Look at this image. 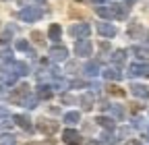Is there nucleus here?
Instances as JSON below:
<instances>
[{"label":"nucleus","instance_id":"obj_1","mask_svg":"<svg viewBox=\"0 0 149 145\" xmlns=\"http://www.w3.org/2000/svg\"><path fill=\"white\" fill-rule=\"evenodd\" d=\"M42 15H44V10H42L40 6H25L21 13H19L21 21H25V23H33V21H37V19H42Z\"/></svg>","mask_w":149,"mask_h":145},{"label":"nucleus","instance_id":"obj_2","mask_svg":"<svg viewBox=\"0 0 149 145\" xmlns=\"http://www.w3.org/2000/svg\"><path fill=\"white\" fill-rule=\"evenodd\" d=\"M89 33H91V27L87 23H77V25L70 27V35H72V38H77V40H87Z\"/></svg>","mask_w":149,"mask_h":145},{"label":"nucleus","instance_id":"obj_3","mask_svg":"<svg viewBox=\"0 0 149 145\" xmlns=\"http://www.w3.org/2000/svg\"><path fill=\"white\" fill-rule=\"evenodd\" d=\"M93 50V44L89 40H79L77 44H74V52H77V56H89Z\"/></svg>","mask_w":149,"mask_h":145},{"label":"nucleus","instance_id":"obj_4","mask_svg":"<svg viewBox=\"0 0 149 145\" xmlns=\"http://www.w3.org/2000/svg\"><path fill=\"white\" fill-rule=\"evenodd\" d=\"M95 13L104 19H116V13H114V6H95Z\"/></svg>","mask_w":149,"mask_h":145},{"label":"nucleus","instance_id":"obj_5","mask_svg":"<svg viewBox=\"0 0 149 145\" xmlns=\"http://www.w3.org/2000/svg\"><path fill=\"white\" fill-rule=\"evenodd\" d=\"M97 31L104 35V38H114V35H116V27L108 25V23H97Z\"/></svg>","mask_w":149,"mask_h":145},{"label":"nucleus","instance_id":"obj_6","mask_svg":"<svg viewBox=\"0 0 149 145\" xmlns=\"http://www.w3.org/2000/svg\"><path fill=\"white\" fill-rule=\"evenodd\" d=\"M130 72H133V75H145V77H149V62L133 64V66H130Z\"/></svg>","mask_w":149,"mask_h":145},{"label":"nucleus","instance_id":"obj_7","mask_svg":"<svg viewBox=\"0 0 149 145\" xmlns=\"http://www.w3.org/2000/svg\"><path fill=\"white\" fill-rule=\"evenodd\" d=\"M60 35H62V29H60V25H50V29H48V38L52 40V42H60Z\"/></svg>","mask_w":149,"mask_h":145},{"label":"nucleus","instance_id":"obj_8","mask_svg":"<svg viewBox=\"0 0 149 145\" xmlns=\"http://www.w3.org/2000/svg\"><path fill=\"white\" fill-rule=\"evenodd\" d=\"M50 56H52L54 60H64V58H66V48H62V46H60V48H58V46L52 48V50H50Z\"/></svg>","mask_w":149,"mask_h":145},{"label":"nucleus","instance_id":"obj_9","mask_svg":"<svg viewBox=\"0 0 149 145\" xmlns=\"http://www.w3.org/2000/svg\"><path fill=\"white\" fill-rule=\"evenodd\" d=\"M64 141H66V143H70V145H77V143L81 141V137L74 133V131H70V129H68V131H64Z\"/></svg>","mask_w":149,"mask_h":145},{"label":"nucleus","instance_id":"obj_10","mask_svg":"<svg viewBox=\"0 0 149 145\" xmlns=\"http://www.w3.org/2000/svg\"><path fill=\"white\" fill-rule=\"evenodd\" d=\"M133 93H137V96H141V98H147V89H145L143 85H133Z\"/></svg>","mask_w":149,"mask_h":145},{"label":"nucleus","instance_id":"obj_11","mask_svg":"<svg viewBox=\"0 0 149 145\" xmlns=\"http://www.w3.org/2000/svg\"><path fill=\"white\" fill-rule=\"evenodd\" d=\"M10 38H13V31H10V29H6L2 35H0V44H8V42H10Z\"/></svg>","mask_w":149,"mask_h":145},{"label":"nucleus","instance_id":"obj_12","mask_svg":"<svg viewBox=\"0 0 149 145\" xmlns=\"http://www.w3.org/2000/svg\"><path fill=\"white\" fill-rule=\"evenodd\" d=\"M106 77H108V79H120V72H118L116 68H108V70H106Z\"/></svg>","mask_w":149,"mask_h":145},{"label":"nucleus","instance_id":"obj_13","mask_svg":"<svg viewBox=\"0 0 149 145\" xmlns=\"http://www.w3.org/2000/svg\"><path fill=\"white\" fill-rule=\"evenodd\" d=\"M108 93H112V96H124V91L120 87H116V85H110L108 87Z\"/></svg>","mask_w":149,"mask_h":145},{"label":"nucleus","instance_id":"obj_14","mask_svg":"<svg viewBox=\"0 0 149 145\" xmlns=\"http://www.w3.org/2000/svg\"><path fill=\"white\" fill-rule=\"evenodd\" d=\"M15 66H17V75H27V70H29L27 64H23V62H17Z\"/></svg>","mask_w":149,"mask_h":145},{"label":"nucleus","instance_id":"obj_15","mask_svg":"<svg viewBox=\"0 0 149 145\" xmlns=\"http://www.w3.org/2000/svg\"><path fill=\"white\" fill-rule=\"evenodd\" d=\"M87 72L89 75H97V62H89L87 64Z\"/></svg>","mask_w":149,"mask_h":145},{"label":"nucleus","instance_id":"obj_16","mask_svg":"<svg viewBox=\"0 0 149 145\" xmlns=\"http://www.w3.org/2000/svg\"><path fill=\"white\" fill-rule=\"evenodd\" d=\"M17 48L23 50V52H29V44H27L25 40H19V42H17Z\"/></svg>","mask_w":149,"mask_h":145},{"label":"nucleus","instance_id":"obj_17","mask_svg":"<svg viewBox=\"0 0 149 145\" xmlns=\"http://www.w3.org/2000/svg\"><path fill=\"white\" fill-rule=\"evenodd\" d=\"M31 38H33V42H37V44H42V42H44V35H42L40 31H33V33H31Z\"/></svg>","mask_w":149,"mask_h":145},{"label":"nucleus","instance_id":"obj_18","mask_svg":"<svg viewBox=\"0 0 149 145\" xmlns=\"http://www.w3.org/2000/svg\"><path fill=\"white\" fill-rule=\"evenodd\" d=\"M122 60H124V52H122V50H118V52H114V62H118V64H120Z\"/></svg>","mask_w":149,"mask_h":145},{"label":"nucleus","instance_id":"obj_19","mask_svg":"<svg viewBox=\"0 0 149 145\" xmlns=\"http://www.w3.org/2000/svg\"><path fill=\"white\" fill-rule=\"evenodd\" d=\"M15 120H17V122H19V124H21V126H27V129H29V120H27V118H25V116H17V118H15Z\"/></svg>","mask_w":149,"mask_h":145},{"label":"nucleus","instance_id":"obj_20","mask_svg":"<svg viewBox=\"0 0 149 145\" xmlns=\"http://www.w3.org/2000/svg\"><path fill=\"white\" fill-rule=\"evenodd\" d=\"M64 120H66V122H74V120H79V114H77V112H70V114H66Z\"/></svg>","mask_w":149,"mask_h":145},{"label":"nucleus","instance_id":"obj_21","mask_svg":"<svg viewBox=\"0 0 149 145\" xmlns=\"http://www.w3.org/2000/svg\"><path fill=\"white\" fill-rule=\"evenodd\" d=\"M40 98H50V87H40Z\"/></svg>","mask_w":149,"mask_h":145},{"label":"nucleus","instance_id":"obj_22","mask_svg":"<svg viewBox=\"0 0 149 145\" xmlns=\"http://www.w3.org/2000/svg\"><path fill=\"white\" fill-rule=\"evenodd\" d=\"M0 56H2V58H4V60H8V58H10V56H13V52H8V50H4V52H2V54H0Z\"/></svg>","mask_w":149,"mask_h":145},{"label":"nucleus","instance_id":"obj_23","mask_svg":"<svg viewBox=\"0 0 149 145\" xmlns=\"http://www.w3.org/2000/svg\"><path fill=\"white\" fill-rule=\"evenodd\" d=\"M133 2H135V0H126V4H128V6H130V4H133Z\"/></svg>","mask_w":149,"mask_h":145},{"label":"nucleus","instance_id":"obj_24","mask_svg":"<svg viewBox=\"0 0 149 145\" xmlns=\"http://www.w3.org/2000/svg\"><path fill=\"white\" fill-rule=\"evenodd\" d=\"M128 145H139V143H137V141H130V143H128Z\"/></svg>","mask_w":149,"mask_h":145},{"label":"nucleus","instance_id":"obj_25","mask_svg":"<svg viewBox=\"0 0 149 145\" xmlns=\"http://www.w3.org/2000/svg\"><path fill=\"white\" fill-rule=\"evenodd\" d=\"M37 2H46V0H37Z\"/></svg>","mask_w":149,"mask_h":145},{"label":"nucleus","instance_id":"obj_26","mask_svg":"<svg viewBox=\"0 0 149 145\" xmlns=\"http://www.w3.org/2000/svg\"><path fill=\"white\" fill-rule=\"evenodd\" d=\"M95 2H102V0H95Z\"/></svg>","mask_w":149,"mask_h":145},{"label":"nucleus","instance_id":"obj_27","mask_svg":"<svg viewBox=\"0 0 149 145\" xmlns=\"http://www.w3.org/2000/svg\"><path fill=\"white\" fill-rule=\"evenodd\" d=\"M79 2H81V0H79Z\"/></svg>","mask_w":149,"mask_h":145}]
</instances>
